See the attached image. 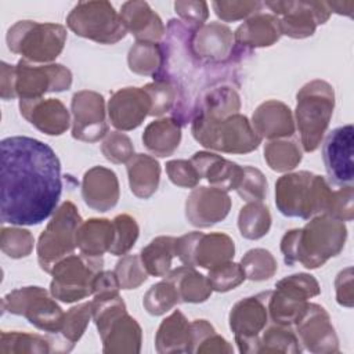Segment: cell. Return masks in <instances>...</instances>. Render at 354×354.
Wrapping results in <instances>:
<instances>
[{
	"instance_id": "44",
	"label": "cell",
	"mask_w": 354,
	"mask_h": 354,
	"mask_svg": "<svg viewBox=\"0 0 354 354\" xmlns=\"http://www.w3.org/2000/svg\"><path fill=\"white\" fill-rule=\"evenodd\" d=\"M178 303H180L178 293L174 285L166 278L153 283L145 292L142 299V306L145 311L153 317H160L166 314Z\"/></svg>"
},
{
	"instance_id": "29",
	"label": "cell",
	"mask_w": 354,
	"mask_h": 354,
	"mask_svg": "<svg viewBox=\"0 0 354 354\" xmlns=\"http://www.w3.org/2000/svg\"><path fill=\"white\" fill-rule=\"evenodd\" d=\"M282 36L279 21L275 15L267 12H256L242 22L234 32L235 44L250 53L254 48L271 47Z\"/></svg>"
},
{
	"instance_id": "20",
	"label": "cell",
	"mask_w": 354,
	"mask_h": 354,
	"mask_svg": "<svg viewBox=\"0 0 354 354\" xmlns=\"http://www.w3.org/2000/svg\"><path fill=\"white\" fill-rule=\"evenodd\" d=\"M297 339L307 351L314 354L339 353V339L329 313L317 303L308 301L293 324Z\"/></svg>"
},
{
	"instance_id": "53",
	"label": "cell",
	"mask_w": 354,
	"mask_h": 354,
	"mask_svg": "<svg viewBox=\"0 0 354 354\" xmlns=\"http://www.w3.org/2000/svg\"><path fill=\"white\" fill-rule=\"evenodd\" d=\"M354 188L353 185L339 187L332 189L326 213L340 221H351L354 218Z\"/></svg>"
},
{
	"instance_id": "59",
	"label": "cell",
	"mask_w": 354,
	"mask_h": 354,
	"mask_svg": "<svg viewBox=\"0 0 354 354\" xmlns=\"http://www.w3.org/2000/svg\"><path fill=\"white\" fill-rule=\"evenodd\" d=\"M0 97L4 101L15 98L14 93V65L4 61L0 64Z\"/></svg>"
},
{
	"instance_id": "31",
	"label": "cell",
	"mask_w": 354,
	"mask_h": 354,
	"mask_svg": "<svg viewBox=\"0 0 354 354\" xmlns=\"http://www.w3.org/2000/svg\"><path fill=\"white\" fill-rule=\"evenodd\" d=\"M155 348L159 354L191 353V322L180 310H174L160 322Z\"/></svg>"
},
{
	"instance_id": "50",
	"label": "cell",
	"mask_w": 354,
	"mask_h": 354,
	"mask_svg": "<svg viewBox=\"0 0 354 354\" xmlns=\"http://www.w3.org/2000/svg\"><path fill=\"white\" fill-rule=\"evenodd\" d=\"M264 4L257 0H242V1H213L212 8L218 19L223 22H235L248 19L256 12H260Z\"/></svg>"
},
{
	"instance_id": "7",
	"label": "cell",
	"mask_w": 354,
	"mask_h": 354,
	"mask_svg": "<svg viewBox=\"0 0 354 354\" xmlns=\"http://www.w3.org/2000/svg\"><path fill=\"white\" fill-rule=\"evenodd\" d=\"M192 137L206 149L223 153H249L256 151L261 138L248 116L231 115L225 119H210L201 115L191 120Z\"/></svg>"
},
{
	"instance_id": "12",
	"label": "cell",
	"mask_w": 354,
	"mask_h": 354,
	"mask_svg": "<svg viewBox=\"0 0 354 354\" xmlns=\"http://www.w3.org/2000/svg\"><path fill=\"white\" fill-rule=\"evenodd\" d=\"M104 267L102 257L69 254L51 268L50 293L62 303H75L93 295V279Z\"/></svg>"
},
{
	"instance_id": "27",
	"label": "cell",
	"mask_w": 354,
	"mask_h": 354,
	"mask_svg": "<svg viewBox=\"0 0 354 354\" xmlns=\"http://www.w3.org/2000/svg\"><path fill=\"white\" fill-rule=\"evenodd\" d=\"M201 178H205L212 187L225 192L235 191L243 174V166L223 158L210 151H198L189 159Z\"/></svg>"
},
{
	"instance_id": "42",
	"label": "cell",
	"mask_w": 354,
	"mask_h": 354,
	"mask_svg": "<svg viewBox=\"0 0 354 354\" xmlns=\"http://www.w3.org/2000/svg\"><path fill=\"white\" fill-rule=\"evenodd\" d=\"M127 65L133 73L153 77L162 65L160 43L136 40L129 48Z\"/></svg>"
},
{
	"instance_id": "21",
	"label": "cell",
	"mask_w": 354,
	"mask_h": 354,
	"mask_svg": "<svg viewBox=\"0 0 354 354\" xmlns=\"http://www.w3.org/2000/svg\"><path fill=\"white\" fill-rule=\"evenodd\" d=\"M353 124H343L333 129L325 138L322 145V159L329 183L336 187L353 185L354 163H353Z\"/></svg>"
},
{
	"instance_id": "52",
	"label": "cell",
	"mask_w": 354,
	"mask_h": 354,
	"mask_svg": "<svg viewBox=\"0 0 354 354\" xmlns=\"http://www.w3.org/2000/svg\"><path fill=\"white\" fill-rule=\"evenodd\" d=\"M151 100L149 116H162L171 112L176 104V90L174 87L162 80H153L142 87Z\"/></svg>"
},
{
	"instance_id": "32",
	"label": "cell",
	"mask_w": 354,
	"mask_h": 354,
	"mask_svg": "<svg viewBox=\"0 0 354 354\" xmlns=\"http://www.w3.org/2000/svg\"><path fill=\"white\" fill-rule=\"evenodd\" d=\"M129 187L134 196L140 199L151 198L160 181L159 162L147 153H134L126 163Z\"/></svg>"
},
{
	"instance_id": "39",
	"label": "cell",
	"mask_w": 354,
	"mask_h": 354,
	"mask_svg": "<svg viewBox=\"0 0 354 354\" xmlns=\"http://www.w3.org/2000/svg\"><path fill=\"white\" fill-rule=\"evenodd\" d=\"M301 344L293 326L271 322L264 328L259 339V353H282V354H300Z\"/></svg>"
},
{
	"instance_id": "56",
	"label": "cell",
	"mask_w": 354,
	"mask_h": 354,
	"mask_svg": "<svg viewBox=\"0 0 354 354\" xmlns=\"http://www.w3.org/2000/svg\"><path fill=\"white\" fill-rule=\"evenodd\" d=\"M353 267H346L339 271L335 278V293L336 301L347 308H351L354 304V289H353Z\"/></svg>"
},
{
	"instance_id": "6",
	"label": "cell",
	"mask_w": 354,
	"mask_h": 354,
	"mask_svg": "<svg viewBox=\"0 0 354 354\" xmlns=\"http://www.w3.org/2000/svg\"><path fill=\"white\" fill-rule=\"evenodd\" d=\"M333 109L335 90L326 80H310L297 91L295 124L304 152H314L319 147L329 127Z\"/></svg>"
},
{
	"instance_id": "1",
	"label": "cell",
	"mask_w": 354,
	"mask_h": 354,
	"mask_svg": "<svg viewBox=\"0 0 354 354\" xmlns=\"http://www.w3.org/2000/svg\"><path fill=\"white\" fill-rule=\"evenodd\" d=\"M0 218L11 225H37L58 207L61 162L40 140L12 136L0 142Z\"/></svg>"
},
{
	"instance_id": "30",
	"label": "cell",
	"mask_w": 354,
	"mask_h": 354,
	"mask_svg": "<svg viewBox=\"0 0 354 354\" xmlns=\"http://www.w3.org/2000/svg\"><path fill=\"white\" fill-rule=\"evenodd\" d=\"M93 319L91 301H84L71 307L62 318L61 328L54 335H46L50 340L51 353H69L86 332Z\"/></svg>"
},
{
	"instance_id": "28",
	"label": "cell",
	"mask_w": 354,
	"mask_h": 354,
	"mask_svg": "<svg viewBox=\"0 0 354 354\" xmlns=\"http://www.w3.org/2000/svg\"><path fill=\"white\" fill-rule=\"evenodd\" d=\"M119 14L127 32H130L137 41L160 43L166 33V26L162 18L147 1H126L122 4Z\"/></svg>"
},
{
	"instance_id": "23",
	"label": "cell",
	"mask_w": 354,
	"mask_h": 354,
	"mask_svg": "<svg viewBox=\"0 0 354 354\" xmlns=\"http://www.w3.org/2000/svg\"><path fill=\"white\" fill-rule=\"evenodd\" d=\"M106 112L111 124L118 131H130L149 115L151 100L142 87H123L112 93Z\"/></svg>"
},
{
	"instance_id": "36",
	"label": "cell",
	"mask_w": 354,
	"mask_h": 354,
	"mask_svg": "<svg viewBox=\"0 0 354 354\" xmlns=\"http://www.w3.org/2000/svg\"><path fill=\"white\" fill-rule=\"evenodd\" d=\"M163 278L174 285L180 297V303H203L210 297L213 292L207 277L196 271L195 267H177L170 270L169 274Z\"/></svg>"
},
{
	"instance_id": "54",
	"label": "cell",
	"mask_w": 354,
	"mask_h": 354,
	"mask_svg": "<svg viewBox=\"0 0 354 354\" xmlns=\"http://www.w3.org/2000/svg\"><path fill=\"white\" fill-rule=\"evenodd\" d=\"M173 6L180 21L192 29L205 25L209 18V4L206 1L178 0Z\"/></svg>"
},
{
	"instance_id": "34",
	"label": "cell",
	"mask_w": 354,
	"mask_h": 354,
	"mask_svg": "<svg viewBox=\"0 0 354 354\" xmlns=\"http://www.w3.org/2000/svg\"><path fill=\"white\" fill-rule=\"evenodd\" d=\"M181 142V126L176 119L159 118L151 122L142 133L144 147L159 158L173 155Z\"/></svg>"
},
{
	"instance_id": "19",
	"label": "cell",
	"mask_w": 354,
	"mask_h": 354,
	"mask_svg": "<svg viewBox=\"0 0 354 354\" xmlns=\"http://www.w3.org/2000/svg\"><path fill=\"white\" fill-rule=\"evenodd\" d=\"M71 133L77 141L97 142L108 134L105 100L98 91H76L71 100Z\"/></svg>"
},
{
	"instance_id": "3",
	"label": "cell",
	"mask_w": 354,
	"mask_h": 354,
	"mask_svg": "<svg viewBox=\"0 0 354 354\" xmlns=\"http://www.w3.org/2000/svg\"><path fill=\"white\" fill-rule=\"evenodd\" d=\"M347 241L344 221L328 214L311 217L301 228H292L281 238V252L288 266L301 264L315 270L337 256Z\"/></svg>"
},
{
	"instance_id": "24",
	"label": "cell",
	"mask_w": 354,
	"mask_h": 354,
	"mask_svg": "<svg viewBox=\"0 0 354 354\" xmlns=\"http://www.w3.org/2000/svg\"><path fill=\"white\" fill-rule=\"evenodd\" d=\"M22 118L47 136L64 134L72 123L71 112L58 98L19 100Z\"/></svg>"
},
{
	"instance_id": "22",
	"label": "cell",
	"mask_w": 354,
	"mask_h": 354,
	"mask_svg": "<svg viewBox=\"0 0 354 354\" xmlns=\"http://www.w3.org/2000/svg\"><path fill=\"white\" fill-rule=\"evenodd\" d=\"M232 206L228 192L216 187H195L185 199V218L195 228H209L223 221Z\"/></svg>"
},
{
	"instance_id": "43",
	"label": "cell",
	"mask_w": 354,
	"mask_h": 354,
	"mask_svg": "<svg viewBox=\"0 0 354 354\" xmlns=\"http://www.w3.org/2000/svg\"><path fill=\"white\" fill-rule=\"evenodd\" d=\"M241 267L246 279L253 282H261L272 278L278 270V263L274 254L263 248H254L248 250L241 259Z\"/></svg>"
},
{
	"instance_id": "5",
	"label": "cell",
	"mask_w": 354,
	"mask_h": 354,
	"mask_svg": "<svg viewBox=\"0 0 354 354\" xmlns=\"http://www.w3.org/2000/svg\"><path fill=\"white\" fill-rule=\"evenodd\" d=\"M93 321L97 326L105 354H138L142 330L127 313L123 297L116 295L94 296L91 300Z\"/></svg>"
},
{
	"instance_id": "46",
	"label": "cell",
	"mask_w": 354,
	"mask_h": 354,
	"mask_svg": "<svg viewBox=\"0 0 354 354\" xmlns=\"http://www.w3.org/2000/svg\"><path fill=\"white\" fill-rule=\"evenodd\" d=\"M112 221L115 227V238L109 253L122 257L127 254L136 245L140 235V227L136 218L127 213L118 214Z\"/></svg>"
},
{
	"instance_id": "60",
	"label": "cell",
	"mask_w": 354,
	"mask_h": 354,
	"mask_svg": "<svg viewBox=\"0 0 354 354\" xmlns=\"http://www.w3.org/2000/svg\"><path fill=\"white\" fill-rule=\"evenodd\" d=\"M330 12H336L339 15L353 17L354 1H326Z\"/></svg>"
},
{
	"instance_id": "51",
	"label": "cell",
	"mask_w": 354,
	"mask_h": 354,
	"mask_svg": "<svg viewBox=\"0 0 354 354\" xmlns=\"http://www.w3.org/2000/svg\"><path fill=\"white\" fill-rule=\"evenodd\" d=\"M101 152L104 158L111 163H127V160L134 155V145L127 134L116 130L108 133L104 137Z\"/></svg>"
},
{
	"instance_id": "13",
	"label": "cell",
	"mask_w": 354,
	"mask_h": 354,
	"mask_svg": "<svg viewBox=\"0 0 354 354\" xmlns=\"http://www.w3.org/2000/svg\"><path fill=\"white\" fill-rule=\"evenodd\" d=\"M319 293V283L311 274L297 272L279 279L268 296L270 321L293 326L297 317L306 308L308 299Z\"/></svg>"
},
{
	"instance_id": "37",
	"label": "cell",
	"mask_w": 354,
	"mask_h": 354,
	"mask_svg": "<svg viewBox=\"0 0 354 354\" xmlns=\"http://www.w3.org/2000/svg\"><path fill=\"white\" fill-rule=\"evenodd\" d=\"M176 256V238L170 235H159L153 238L140 252V259L148 275L166 277L171 268Z\"/></svg>"
},
{
	"instance_id": "57",
	"label": "cell",
	"mask_w": 354,
	"mask_h": 354,
	"mask_svg": "<svg viewBox=\"0 0 354 354\" xmlns=\"http://www.w3.org/2000/svg\"><path fill=\"white\" fill-rule=\"evenodd\" d=\"M120 286L113 271L101 270L93 279V296H108L119 293Z\"/></svg>"
},
{
	"instance_id": "10",
	"label": "cell",
	"mask_w": 354,
	"mask_h": 354,
	"mask_svg": "<svg viewBox=\"0 0 354 354\" xmlns=\"http://www.w3.org/2000/svg\"><path fill=\"white\" fill-rule=\"evenodd\" d=\"M82 221V216L73 202L65 201L57 207L36 243L37 263L44 272L50 274L55 263L73 253L76 249V231Z\"/></svg>"
},
{
	"instance_id": "45",
	"label": "cell",
	"mask_w": 354,
	"mask_h": 354,
	"mask_svg": "<svg viewBox=\"0 0 354 354\" xmlns=\"http://www.w3.org/2000/svg\"><path fill=\"white\" fill-rule=\"evenodd\" d=\"M0 248L11 259L28 257L35 248L32 232L22 227H3L0 234Z\"/></svg>"
},
{
	"instance_id": "38",
	"label": "cell",
	"mask_w": 354,
	"mask_h": 354,
	"mask_svg": "<svg viewBox=\"0 0 354 354\" xmlns=\"http://www.w3.org/2000/svg\"><path fill=\"white\" fill-rule=\"evenodd\" d=\"M264 160L277 173H289L299 166L303 151L297 141L288 138L270 140L264 145Z\"/></svg>"
},
{
	"instance_id": "58",
	"label": "cell",
	"mask_w": 354,
	"mask_h": 354,
	"mask_svg": "<svg viewBox=\"0 0 354 354\" xmlns=\"http://www.w3.org/2000/svg\"><path fill=\"white\" fill-rule=\"evenodd\" d=\"M196 354H213V353H220V354H231L234 353L232 346L227 339H224L221 335H218L216 330L206 336L195 348Z\"/></svg>"
},
{
	"instance_id": "11",
	"label": "cell",
	"mask_w": 354,
	"mask_h": 354,
	"mask_svg": "<svg viewBox=\"0 0 354 354\" xmlns=\"http://www.w3.org/2000/svg\"><path fill=\"white\" fill-rule=\"evenodd\" d=\"M1 308L3 313L24 317L46 335L58 332L65 314L50 290L41 286H22L8 292L3 297Z\"/></svg>"
},
{
	"instance_id": "41",
	"label": "cell",
	"mask_w": 354,
	"mask_h": 354,
	"mask_svg": "<svg viewBox=\"0 0 354 354\" xmlns=\"http://www.w3.org/2000/svg\"><path fill=\"white\" fill-rule=\"evenodd\" d=\"M50 340L44 335L1 330L0 354H48Z\"/></svg>"
},
{
	"instance_id": "16",
	"label": "cell",
	"mask_w": 354,
	"mask_h": 354,
	"mask_svg": "<svg viewBox=\"0 0 354 354\" xmlns=\"http://www.w3.org/2000/svg\"><path fill=\"white\" fill-rule=\"evenodd\" d=\"M72 86V72L62 64L37 65L19 59L14 65V93L19 100L41 98L47 93H61Z\"/></svg>"
},
{
	"instance_id": "17",
	"label": "cell",
	"mask_w": 354,
	"mask_h": 354,
	"mask_svg": "<svg viewBox=\"0 0 354 354\" xmlns=\"http://www.w3.org/2000/svg\"><path fill=\"white\" fill-rule=\"evenodd\" d=\"M264 7L272 11L279 21L282 35L292 39H306L315 33L318 25H324L332 12L326 1H266Z\"/></svg>"
},
{
	"instance_id": "9",
	"label": "cell",
	"mask_w": 354,
	"mask_h": 354,
	"mask_svg": "<svg viewBox=\"0 0 354 354\" xmlns=\"http://www.w3.org/2000/svg\"><path fill=\"white\" fill-rule=\"evenodd\" d=\"M66 25L76 36L100 44H115L127 35L120 14L106 0L79 1L69 11Z\"/></svg>"
},
{
	"instance_id": "40",
	"label": "cell",
	"mask_w": 354,
	"mask_h": 354,
	"mask_svg": "<svg viewBox=\"0 0 354 354\" xmlns=\"http://www.w3.org/2000/svg\"><path fill=\"white\" fill-rule=\"evenodd\" d=\"M271 213L263 202H248L238 213V230L246 239L256 241L268 234Z\"/></svg>"
},
{
	"instance_id": "8",
	"label": "cell",
	"mask_w": 354,
	"mask_h": 354,
	"mask_svg": "<svg viewBox=\"0 0 354 354\" xmlns=\"http://www.w3.org/2000/svg\"><path fill=\"white\" fill-rule=\"evenodd\" d=\"M66 28L53 22L22 19L8 28L6 43L11 53L22 59L46 65L53 64L62 53L66 43Z\"/></svg>"
},
{
	"instance_id": "47",
	"label": "cell",
	"mask_w": 354,
	"mask_h": 354,
	"mask_svg": "<svg viewBox=\"0 0 354 354\" xmlns=\"http://www.w3.org/2000/svg\"><path fill=\"white\" fill-rule=\"evenodd\" d=\"M120 289L131 290L140 288L147 279L148 272L142 266L140 254H124L115 264L113 270Z\"/></svg>"
},
{
	"instance_id": "33",
	"label": "cell",
	"mask_w": 354,
	"mask_h": 354,
	"mask_svg": "<svg viewBox=\"0 0 354 354\" xmlns=\"http://www.w3.org/2000/svg\"><path fill=\"white\" fill-rule=\"evenodd\" d=\"M115 238L113 221L109 218H88L76 231V248L90 257H102L109 252Z\"/></svg>"
},
{
	"instance_id": "15",
	"label": "cell",
	"mask_w": 354,
	"mask_h": 354,
	"mask_svg": "<svg viewBox=\"0 0 354 354\" xmlns=\"http://www.w3.org/2000/svg\"><path fill=\"white\" fill-rule=\"evenodd\" d=\"M268 296L270 290L243 297L230 310V329L234 332L235 343L242 354H257L260 335L270 324Z\"/></svg>"
},
{
	"instance_id": "2",
	"label": "cell",
	"mask_w": 354,
	"mask_h": 354,
	"mask_svg": "<svg viewBox=\"0 0 354 354\" xmlns=\"http://www.w3.org/2000/svg\"><path fill=\"white\" fill-rule=\"evenodd\" d=\"M192 28L180 19H170L160 41L162 65L153 80L170 83L176 90V104L171 118L178 124L191 123L198 101L210 88L231 84L238 87V62L207 64L201 61L191 50Z\"/></svg>"
},
{
	"instance_id": "25",
	"label": "cell",
	"mask_w": 354,
	"mask_h": 354,
	"mask_svg": "<svg viewBox=\"0 0 354 354\" xmlns=\"http://www.w3.org/2000/svg\"><path fill=\"white\" fill-rule=\"evenodd\" d=\"M120 196L119 180L113 170L93 166L82 178V198L84 203L100 213L113 209Z\"/></svg>"
},
{
	"instance_id": "48",
	"label": "cell",
	"mask_w": 354,
	"mask_h": 354,
	"mask_svg": "<svg viewBox=\"0 0 354 354\" xmlns=\"http://www.w3.org/2000/svg\"><path fill=\"white\" fill-rule=\"evenodd\" d=\"M206 277L209 279V283L213 292H220V293L235 289L246 279L241 264L234 263L232 260L209 270Z\"/></svg>"
},
{
	"instance_id": "49",
	"label": "cell",
	"mask_w": 354,
	"mask_h": 354,
	"mask_svg": "<svg viewBox=\"0 0 354 354\" xmlns=\"http://www.w3.org/2000/svg\"><path fill=\"white\" fill-rule=\"evenodd\" d=\"M268 183L261 170L253 166H243V174L236 194L246 202H263L267 196Z\"/></svg>"
},
{
	"instance_id": "4",
	"label": "cell",
	"mask_w": 354,
	"mask_h": 354,
	"mask_svg": "<svg viewBox=\"0 0 354 354\" xmlns=\"http://www.w3.org/2000/svg\"><path fill=\"white\" fill-rule=\"evenodd\" d=\"M332 189L324 176L307 170L289 171L275 183V206L285 217L310 220L326 213Z\"/></svg>"
},
{
	"instance_id": "26",
	"label": "cell",
	"mask_w": 354,
	"mask_h": 354,
	"mask_svg": "<svg viewBox=\"0 0 354 354\" xmlns=\"http://www.w3.org/2000/svg\"><path fill=\"white\" fill-rule=\"evenodd\" d=\"M250 123L260 138H267L268 141L289 138L296 130L292 109L278 100H267L261 102L254 109Z\"/></svg>"
},
{
	"instance_id": "14",
	"label": "cell",
	"mask_w": 354,
	"mask_h": 354,
	"mask_svg": "<svg viewBox=\"0 0 354 354\" xmlns=\"http://www.w3.org/2000/svg\"><path fill=\"white\" fill-rule=\"evenodd\" d=\"M176 256L184 266L209 271L234 259L235 242L224 232L192 231L176 238Z\"/></svg>"
},
{
	"instance_id": "35",
	"label": "cell",
	"mask_w": 354,
	"mask_h": 354,
	"mask_svg": "<svg viewBox=\"0 0 354 354\" xmlns=\"http://www.w3.org/2000/svg\"><path fill=\"white\" fill-rule=\"evenodd\" d=\"M241 105V95L236 87L231 84H221L207 90L201 97L194 116L201 115L210 119H225L231 115L239 113Z\"/></svg>"
},
{
	"instance_id": "55",
	"label": "cell",
	"mask_w": 354,
	"mask_h": 354,
	"mask_svg": "<svg viewBox=\"0 0 354 354\" xmlns=\"http://www.w3.org/2000/svg\"><path fill=\"white\" fill-rule=\"evenodd\" d=\"M166 174L174 185L181 188H195L201 181L195 166L187 159L169 160L166 163Z\"/></svg>"
},
{
	"instance_id": "18",
	"label": "cell",
	"mask_w": 354,
	"mask_h": 354,
	"mask_svg": "<svg viewBox=\"0 0 354 354\" xmlns=\"http://www.w3.org/2000/svg\"><path fill=\"white\" fill-rule=\"evenodd\" d=\"M191 50L203 62L221 65L241 62L246 53L235 44L234 32L221 22H209L192 30Z\"/></svg>"
}]
</instances>
